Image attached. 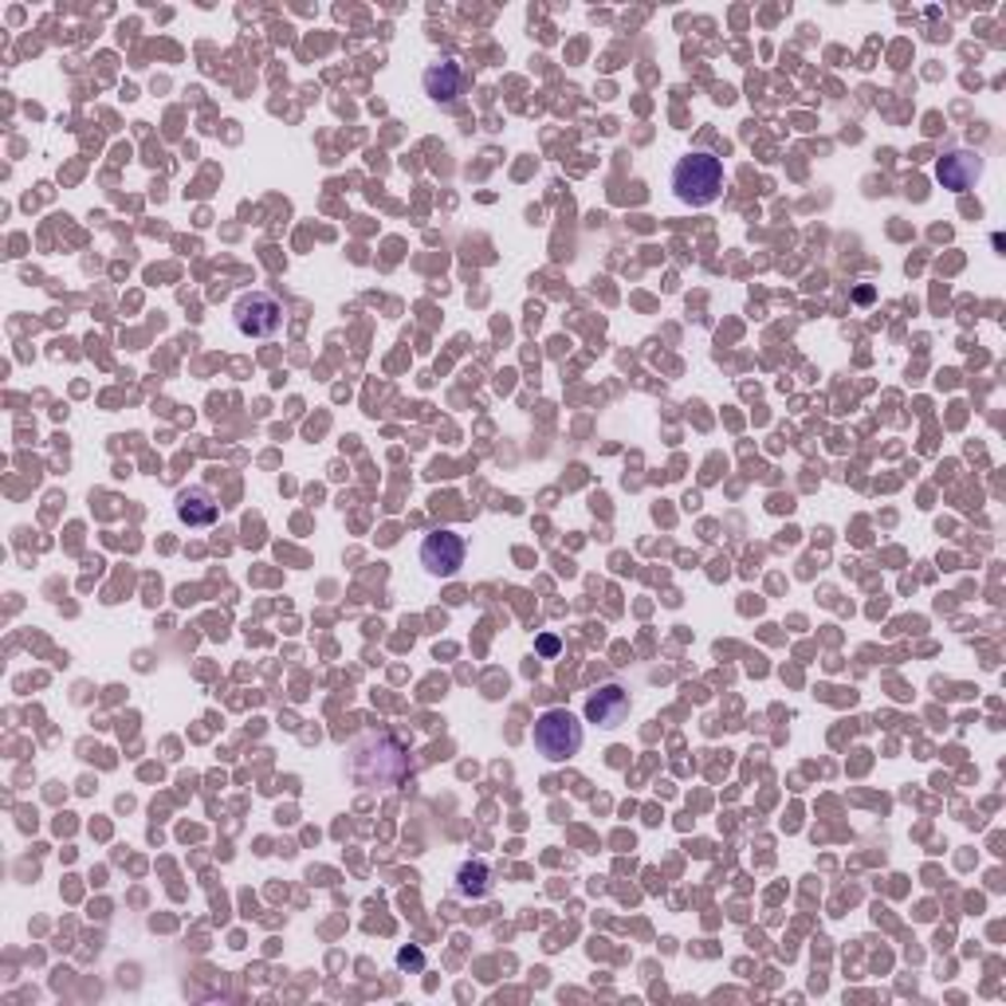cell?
Masks as SVG:
<instances>
[{
  "label": "cell",
  "instance_id": "obj_1",
  "mask_svg": "<svg viewBox=\"0 0 1006 1006\" xmlns=\"http://www.w3.org/2000/svg\"><path fill=\"white\" fill-rule=\"evenodd\" d=\"M350 774L358 787H401L406 774L413 779V763L393 735L370 732L350 748Z\"/></svg>",
  "mask_w": 1006,
  "mask_h": 1006
},
{
  "label": "cell",
  "instance_id": "obj_2",
  "mask_svg": "<svg viewBox=\"0 0 1006 1006\" xmlns=\"http://www.w3.org/2000/svg\"><path fill=\"white\" fill-rule=\"evenodd\" d=\"M724 189V162L715 154H688L673 166V193L684 205H712Z\"/></svg>",
  "mask_w": 1006,
  "mask_h": 1006
},
{
  "label": "cell",
  "instance_id": "obj_3",
  "mask_svg": "<svg viewBox=\"0 0 1006 1006\" xmlns=\"http://www.w3.org/2000/svg\"><path fill=\"white\" fill-rule=\"evenodd\" d=\"M535 748L550 763H563V759L578 755V748H583V724L566 707H550V712H543L535 720Z\"/></svg>",
  "mask_w": 1006,
  "mask_h": 1006
},
{
  "label": "cell",
  "instance_id": "obj_4",
  "mask_svg": "<svg viewBox=\"0 0 1006 1006\" xmlns=\"http://www.w3.org/2000/svg\"><path fill=\"white\" fill-rule=\"evenodd\" d=\"M233 323L244 339H272V334H280V326H283V303L267 292H252L236 303Z\"/></svg>",
  "mask_w": 1006,
  "mask_h": 1006
},
{
  "label": "cell",
  "instance_id": "obj_5",
  "mask_svg": "<svg viewBox=\"0 0 1006 1006\" xmlns=\"http://www.w3.org/2000/svg\"><path fill=\"white\" fill-rule=\"evenodd\" d=\"M465 555H468L465 539H460L457 531H449V527H437V531H429L421 543V566L433 574V578H452V574L465 566Z\"/></svg>",
  "mask_w": 1006,
  "mask_h": 1006
},
{
  "label": "cell",
  "instance_id": "obj_6",
  "mask_svg": "<svg viewBox=\"0 0 1006 1006\" xmlns=\"http://www.w3.org/2000/svg\"><path fill=\"white\" fill-rule=\"evenodd\" d=\"M629 707H633V700L622 684H602V688L586 700V720L598 727H622Z\"/></svg>",
  "mask_w": 1006,
  "mask_h": 1006
},
{
  "label": "cell",
  "instance_id": "obj_7",
  "mask_svg": "<svg viewBox=\"0 0 1006 1006\" xmlns=\"http://www.w3.org/2000/svg\"><path fill=\"white\" fill-rule=\"evenodd\" d=\"M936 177H940L944 189L964 193V189H971V185L983 177V158H979V154H971V150H951V154H944V158H940V166H936Z\"/></svg>",
  "mask_w": 1006,
  "mask_h": 1006
},
{
  "label": "cell",
  "instance_id": "obj_8",
  "mask_svg": "<svg viewBox=\"0 0 1006 1006\" xmlns=\"http://www.w3.org/2000/svg\"><path fill=\"white\" fill-rule=\"evenodd\" d=\"M421 84H424V95H429V99L449 107V102H457L460 95H465V71H460V64H452V59H441V64L424 67Z\"/></svg>",
  "mask_w": 1006,
  "mask_h": 1006
},
{
  "label": "cell",
  "instance_id": "obj_9",
  "mask_svg": "<svg viewBox=\"0 0 1006 1006\" xmlns=\"http://www.w3.org/2000/svg\"><path fill=\"white\" fill-rule=\"evenodd\" d=\"M221 516V508L213 504V496H208L205 488H189L177 496V519L189 527H213Z\"/></svg>",
  "mask_w": 1006,
  "mask_h": 1006
},
{
  "label": "cell",
  "instance_id": "obj_10",
  "mask_svg": "<svg viewBox=\"0 0 1006 1006\" xmlns=\"http://www.w3.org/2000/svg\"><path fill=\"white\" fill-rule=\"evenodd\" d=\"M488 889H491V866L488 861H465V866L457 869V892L465 900L488 897Z\"/></svg>",
  "mask_w": 1006,
  "mask_h": 1006
},
{
  "label": "cell",
  "instance_id": "obj_11",
  "mask_svg": "<svg viewBox=\"0 0 1006 1006\" xmlns=\"http://www.w3.org/2000/svg\"><path fill=\"white\" fill-rule=\"evenodd\" d=\"M398 964L401 967H413V971H421L424 967V956L417 948H406V951H398Z\"/></svg>",
  "mask_w": 1006,
  "mask_h": 1006
},
{
  "label": "cell",
  "instance_id": "obj_12",
  "mask_svg": "<svg viewBox=\"0 0 1006 1006\" xmlns=\"http://www.w3.org/2000/svg\"><path fill=\"white\" fill-rule=\"evenodd\" d=\"M539 653H543V657H555V653H558V637H550V633H547V637H539Z\"/></svg>",
  "mask_w": 1006,
  "mask_h": 1006
}]
</instances>
